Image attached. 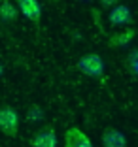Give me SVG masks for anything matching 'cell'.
Segmentation results:
<instances>
[{
    "label": "cell",
    "mask_w": 138,
    "mask_h": 147,
    "mask_svg": "<svg viewBox=\"0 0 138 147\" xmlns=\"http://www.w3.org/2000/svg\"><path fill=\"white\" fill-rule=\"evenodd\" d=\"M133 38H134V28H127V30L119 32V34H114L110 38V47H123Z\"/></svg>",
    "instance_id": "obj_9"
},
{
    "label": "cell",
    "mask_w": 138,
    "mask_h": 147,
    "mask_svg": "<svg viewBox=\"0 0 138 147\" xmlns=\"http://www.w3.org/2000/svg\"><path fill=\"white\" fill-rule=\"evenodd\" d=\"M30 147H57V134L51 126L36 130L30 138Z\"/></svg>",
    "instance_id": "obj_5"
},
{
    "label": "cell",
    "mask_w": 138,
    "mask_h": 147,
    "mask_svg": "<svg viewBox=\"0 0 138 147\" xmlns=\"http://www.w3.org/2000/svg\"><path fill=\"white\" fill-rule=\"evenodd\" d=\"M125 64H127V68H129V72L133 74L134 78H138V47L131 49V51L127 53Z\"/></svg>",
    "instance_id": "obj_11"
},
{
    "label": "cell",
    "mask_w": 138,
    "mask_h": 147,
    "mask_svg": "<svg viewBox=\"0 0 138 147\" xmlns=\"http://www.w3.org/2000/svg\"><path fill=\"white\" fill-rule=\"evenodd\" d=\"M108 21L112 26H119V28L121 26H129L133 23V13H131L129 6H125V4L114 6L108 13Z\"/></svg>",
    "instance_id": "obj_4"
},
{
    "label": "cell",
    "mask_w": 138,
    "mask_h": 147,
    "mask_svg": "<svg viewBox=\"0 0 138 147\" xmlns=\"http://www.w3.org/2000/svg\"><path fill=\"white\" fill-rule=\"evenodd\" d=\"M15 4L19 6L21 13L29 21L40 23V19H42V6H40L38 0H15Z\"/></svg>",
    "instance_id": "obj_7"
},
{
    "label": "cell",
    "mask_w": 138,
    "mask_h": 147,
    "mask_svg": "<svg viewBox=\"0 0 138 147\" xmlns=\"http://www.w3.org/2000/svg\"><path fill=\"white\" fill-rule=\"evenodd\" d=\"M63 143H65V147H95L93 142L89 140V136L78 126H70L65 130Z\"/></svg>",
    "instance_id": "obj_3"
},
{
    "label": "cell",
    "mask_w": 138,
    "mask_h": 147,
    "mask_svg": "<svg viewBox=\"0 0 138 147\" xmlns=\"http://www.w3.org/2000/svg\"><path fill=\"white\" fill-rule=\"evenodd\" d=\"M19 113L12 106H0V132L8 138H15L19 134Z\"/></svg>",
    "instance_id": "obj_1"
},
{
    "label": "cell",
    "mask_w": 138,
    "mask_h": 147,
    "mask_svg": "<svg viewBox=\"0 0 138 147\" xmlns=\"http://www.w3.org/2000/svg\"><path fill=\"white\" fill-rule=\"evenodd\" d=\"M19 11H21L19 6L10 2V0H2V2H0V19L4 23H13L17 19Z\"/></svg>",
    "instance_id": "obj_8"
},
{
    "label": "cell",
    "mask_w": 138,
    "mask_h": 147,
    "mask_svg": "<svg viewBox=\"0 0 138 147\" xmlns=\"http://www.w3.org/2000/svg\"><path fill=\"white\" fill-rule=\"evenodd\" d=\"M44 117H46V113L38 104H32L27 108V121L29 123H42Z\"/></svg>",
    "instance_id": "obj_10"
},
{
    "label": "cell",
    "mask_w": 138,
    "mask_h": 147,
    "mask_svg": "<svg viewBox=\"0 0 138 147\" xmlns=\"http://www.w3.org/2000/svg\"><path fill=\"white\" fill-rule=\"evenodd\" d=\"M100 6L102 8H114V6H117V0H100Z\"/></svg>",
    "instance_id": "obj_12"
},
{
    "label": "cell",
    "mask_w": 138,
    "mask_h": 147,
    "mask_svg": "<svg viewBox=\"0 0 138 147\" xmlns=\"http://www.w3.org/2000/svg\"><path fill=\"white\" fill-rule=\"evenodd\" d=\"M100 142L104 147H127V138L125 134L117 130L116 126H108L104 128L102 136H100Z\"/></svg>",
    "instance_id": "obj_6"
},
{
    "label": "cell",
    "mask_w": 138,
    "mask_h": 147,
    "mask_svg": "<svg viewBox=\"0 0 138 147\" xmlns=\"http://www.w3.org/2000/svg\"><path fill=\"white\" fill-rule=\"evenodd\" d=\"M78 70L87 78H102L104 74V61L99 53H85L80 57Z\"/></svg>",
    "instance_id": "obj_2"
}]
</instances>
